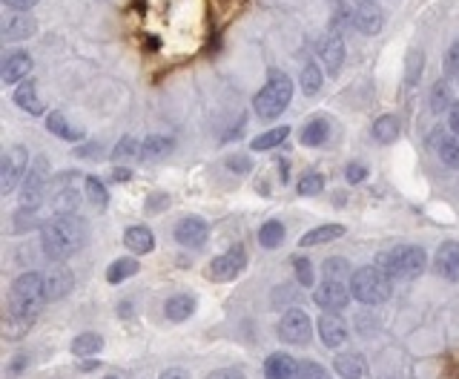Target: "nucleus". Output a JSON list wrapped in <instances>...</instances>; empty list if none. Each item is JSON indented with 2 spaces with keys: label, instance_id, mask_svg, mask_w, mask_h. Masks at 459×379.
<instances>
[{
  "label": "nucleus",
  "instance_id": "3c124183",
  "mask_svg": "<svg viewBox=\"0 0 459 379\" xmlns=\"http://www.w3.org/2000/svg\"><path fill=\"white\" fill-rule=\"evenodd\" d=\"M207 379H247L242 370H233V368H230V370H212Z\"/></svg>",
  "mask_w": 459,
  "mask_h": 379
},
{
  "label": "nucleus",
  "instance_id": "72a5a7b5",
  "mask_svg": "<svg viewBox=\"0 0 459 379\" xmlns=\"http://www.w3.org/2000/svg\"><path fill=\"white\" fill-rule=\"evenodd\" d=\"M87 198L92 201L95 210H107L109 193H107V187H104V181H101L98 176H90V178H87Z\"/></svg>",
  "mask_w": 459,
  "mask_h": 379
},
{
  "label": "nucleus",
  "instance_id": "dca6fc26",
  "mask_svg": "<svg viewBox=\"0 0 459 379\" xmlns=\"http://www.w3.org/2000/svg\"><path fill=\"white\" fill-rule=\"evenodd\" d=\"M29 72H32V58L26 52H15L4 60V66H0V78H4V84H18Z\"/></svg>",
  "mask_w": 459,
  "mask_h": 379
},
{
  "label": "nucleus",
  "instance_id": "9b49d317",
  "mask_svg": "<svg viewBox=\"0 0 459 379\" xmlns=\"http://www.w3.org/2000/svg\"><path fill=\"white\" fill-rule=\"evenodd\" d=\"M176 242L184 245V247H201L207 239H210V224L198 215H184L178 224H176V230H173Z\"/></svg>",
  "mask_w": 459,
  "mask_h": 379
},
{
  "label": "nucleus",
  "instance_id": "aec40b11",
  "mask_svg": "<svg viewBox=\"0 0 459 379\" xmlns=\"http://www.w3.org/2000/svg\"><path fill=\"white\" fill-rule=\"evenodd\" d=\"M173 146H176V141L167 138V135H149V138L141 141V153H138V159H141V161H158V159H164V156L173 153Z\"/></svg>",
  "mask_w": 459,
  "mask_h": 379
},
{
  "label": "nucleus",
  "instance_id": "4c0bfd02",
  "mask_svg": "<svg viewBox=\"0 0 459 379\" xmlns=\"http://www.w3.org/2000/svg\"><path fill=\"white\" fill-rule=\"evenodd\" d=\"M322 273H325V279H339L342 282L350 273V265L345 262V256H333V259H328L322 265Z\"/></svg>",
  "mask_w": 459,
  "mask_h": 379
},
{
  "label": "nucleus",
  "instance_id": "a19ab883",
  "mask_svg": "<svg viewBox=\"0 0 459 379\" xmlns=\"http://www.w3.org/2000/svg\"><path fill=\"white\" fill-rule=\"evenodd\" d=\"M138 153H141V144H138L135 138H129V135H126V138H121V141L115 144L112 159H115V161H121V159H132V156L138 159Z\"/></svg>",
  "mask_w": 459,
  "mask_h": 379
},
{
  "label": "nucleus",
  "instance_id": "0eeeda50",
  "mask_svg": "<svg viewBox=\"0 0 459 379\" xmlns=\"http://www.w3.org/2000/svg\"><path fill=\"white\" fill-rule=\"evenodd\" d=\"M313 336V322L301 308H290L279 322V339L287 345H308Z\"/></svg>",
  "mask_w": 459,
  "mask_h": 379
},
{
  "label": "nucleus",
  "instance_id": "f8f14e48",
  "mask_svg": "<svg viewBox=\"0 0 459 379\" xmlns=\"http://www.w3.org/2000/svg\"><path fill=\"white\" fill-rule=\"evenodd\" d=\"M353 23L362 35H379L382 32V23H385V15L382 9L373 4V0H356L353 6Z\"/></svg>",
  "mask_w": 459,
  "mask_h": 379
},
{
  "label": "nucleus",
  "instance_id": "c03bdc74",
  "mask_svg": "<svg viewBox=\"0 0 459 379\" xmlns=\"http://www.w3.org/2000/svg\"><path fill=\"white\" fill-rule=\"evenodd\" d=\"M422 75V52H414L408 58V84H416Z\"/></svg>",
  "mask_w": 459,
  "mask_h": 379
},
{
  "label": "nucleus",
  "instance_id": "6e6d98bb",
  "mask_svg": "<svg viewBox=\"0 0 459 379\" xmlns=\"http://www.w3.org/2000/svg\"><path fill=\"white\" fill-rule=\"evenodd\" d=\"M442 141H445V132H442V129H433V132L428 135V144H431V146H436V149H439V144H442Z\"/></svg>",
  "mask_w": 459,
  "mask_h": 379
},
{
  "label": "nucleus",
  "instance_id": "7ed1b4c3",
  "mask_svg": "<svg viewBox=\"0 0 459 379\" xmlns=\"http://www.w3.org/2000/svg\"><path fill=\"white\" fill-rule=\"evenodd\" d=\"M290 98H293V81L287 78L284 72L273 69L270 78H267V84H264V87L259 90V95L253 98V112H256L261 121L279 118V115L287 110Z\"/></svg>",
  "mask_w": 459,
  "mask_h": 379
},
{
  "label": "nucleus",
  "instance_id": "8fccbe9b",
  "mask_svg": "<svg viewBox=\"0 0 459 379\" xmlns=\"http://www.w3.org/2000/svg\"><path fill=\"white\" fill-rule=\"evenodd\" d=\"M448 127L453 132V138H459V104L453 101V107L448 110Z\"/></svg>",
  "mask_w": 459,
  "mask_h": 379
},
{
  "label": "nucleus",
  "instance_id": "423d86ee",
  "mask_svg": "<svg viewBox=\"0 0 459 379\" xmlns=\"http://www.w3.org/2000/svg\"><path fill=\"white\" fill-rule=\"evenodd\" d=\"M29 156H26V149L18 144V146H9L4 159H0V193L9 196L23 178H26V164Z\"/></svg>",
  "mask_w": 459,
  "mask_h": 379
},
{
  "label": "nucleus",
  "instance_id": "9d476101",
  "mask_svg": "<svg viewBox=\"0 0 459 379\" xmlns=\"http://www.w3.org/2000/svg\"><path fill=\"white\" fill-rule=\"evenodd\" d=\"M244 267H247V253H244L242 245H236V247H230V250H224L221 256L212 259L210 279L212 282H233Z\"/></svg>",
  "mask_w": 459,
  "mask_h": 379
},
{
  "label": "nucleus",
  "instance_id": "cd10ccee",
  "mask_svg": "<svg viewBox=\"0 0 459 379\" xmlns=\"http://www.w3.org/2000/svg\"><path fill=\"white\" fill-rule=\"evenodd\" d=\"M399 132H402V127H399V118L396 115H379L376 124H373V138L382 141V144L396 141Z\"/></svg>",
  "mask_w": 459,
  "mask_h": 379
},
{
  "label": "nucleus",
  "instance_id": "e433bc0d",
  "mask_svg": "<svg viewBox=\"0 0 459 379\" xmlns=\"http://www.w3.org/2000/svg\"><path fill=\"white\" fill-rule=\"evenodd\" d=\"M296 379H333L330 376V370L325 368V365H319V362H313V359H301L298 362V376Z\"/></svg>",
  "mask_w": 459,
  "mask_h": 379
},
{
  "label": "nucleus",
  "instance_id": "603ef678",
  "mask_svg": "<svg viewBox=\"0 0 459 379\" xmlns=\"http://www.w3.org/2000/svg\"><path fill=\"white\" fill-rule=\"evenodd\" d=\"M6 6H12V9H21V12H26V9H32L38 0H4Z\"/></svg>",
  "mask_w": 459,
  "mask_h": 379
},
{
  "label": "nucleus",
  "instance_id": "f3484780",
  "mask_svg": "<svg viewBox=\"0 0 459 379\" xmlns=\"http://www.w3.org/2000/svg\"><path fill=\"white\" fill-rule=\"evenodd\" d=\"M124 245L132 253L146 256V253H152V247H156V236H152V230L146 224H132V227H126V233H124Z\"/></svg>",
  "mask_w": 459,
  "mask_h": 379
},
{
  "label": "nucleus",
  "instance_id": "5701e85b",
  "mask_svg": "<svg viewBox=\"0 0 459 379\" xmlns=\"http://www.w3.org/2000/svg\"><path fill=\"white\" fill-rule=\"evenodd\" d=\"M193 311H195V296H190V293H178V296L167 299V305H164V314L170 322H184L193 316Z\"/></svg>",
  "mask_w": 459,
  "mask_h": 379
},
{
  "label": "nucleus",
  "instance_id": "f257e3e1",
  "mask_svg": "<svg viewBox=\"0 0 459 379\" xmlns=\"http://www.w3.org/2000/svg\"><path fill=\"white\" fill-rule=\"evenodd\" d=\"M40 242H43V253L52 262H63L87 245V221L78 213L55 215L52 221H46Z\"/></svg>",
  "mask_w": 459,
  "mask_h": 379
},
{
  "label": "nucleus",
  "instance_id": "20e7f679",
  "mask_svg": "<svg viewBox=\"0 0 459 379\" xmlns=\"http://www.w3.org/2000/svg\"><path fill=\"white\" fill-rule=\"evenodd\" d=\"M428 265V253L419 245H396L379 256V267L391 279H416Z\"/></svg>",
  "mask_w": 459,
  "mask_h": 379
},
{
  "label": "nucleus",
  "instance_id": "c85d7f7f",
  "mask_svg": "<svg viewBox=\"0 0 459 379\" xmlns=\"http://www.w3.org/2000/svg\"><path fill=\"white\" fill-rule=\"evenodd\" d=\"M333 370L342 376V379H362L364 376V362L359 356H350V353H339L333 359Z\"/></svg>",
  "mask_w": 459,
  "mask_h": 379
},
{
  "label": "nucleus",
  "instance_id": "f03ea898",
  "mask_svg": "<svg viewBox=\"0 0 459 379\" xmlns=\"http://www.w3.org/2000/svg\"><path fill=\"white\" fill-rule=\"evenodd\" d=\"M46 301H49V293H46L43 276L40 273H21L9 287V316H6V322L29 328L32 319L43 311Z\"/></svg>",
  "mask_w": 459,
  "mask_h": 379
},
{
  "label": "nucleus",
  "instance_id": "5fc2aeb1",
  "mask_svg": "<svg viewBox=\"0 0 459 379\" xmlns=\"http://www.w3.org/2000/svg\"><path fill=\"white\" fill-rule=\"evenodd\" d=\"M129 178H132V173L126 167H115L112 170V181H129Z\"/></svg>",
  "mask_w": 459,
  "mask_h": 379
},
{
  "label": "nucleus",
  "instance_id": "f704fd0d",
  "mask_svg": "<svg viewBox=\"0 0 459 379\" xmlns=\"http://www.w3.org/2000/svg\"><path fill=\"white\" fill-rule=\"evenodd\" d=\"M450 107H453L450 87H448L445 81L433 84V90H431V110H433V112H445V110H450Z\"/></svg>",
  "mask_w": 459,
  "mask_h": 379
},
{
  "label": "nucleus",
  "instance_id": "79ce46f5",
  "mask_svg": "<svg viewBox=\"0 0 459 379\" xmlns=\"http://www.w3.org/2000/svg\"><path fill=\"white\" fill-rule=\"evenodd\" d=\"M293 267H296V279H298L301 287H310V284H313V267H310L308 259H304V256H296V259H293Z\"/></svg>",
  "mask_w": 459,
  "mask_h": 379
},
{
  "label": "nucleus",
  "instance_id": "58836bf2",
  "mask_svg": "<svg viewBox=\"0 0 459 379\" xmlns=\"http://www.w3.org/2000/svg\"><path fill=\"white\" fill-rule=\"evenodd\" d=\"M439 156H442V161H445L448 167L459 170V138H445V141L439 144Z\"/></svg>",
  "mask_w": 459,
  "mask_h": 379
},
{
  "label": "nucleus",
  "instance_id": "864d4df0",
  "mask_svg": "<svg viewBox=\"0 0 459 379\" xmlns=\"http://www.w3.org/2000/svg\"><path fill=\"white\" fill-rule=\"evenodd\" d=\"M161 379H190V373H187V370H181V368H170V370H164V373H161Z\"/></svg>",
  "mask_w": 459,
  "mask_h": 379
},
{
  "label": "nucleus",
  "instance_id": "39448f33",
  "mask_svg": "<svg viewBox=\"0 0 459 379\" xmlns=\"http://www.w3.org/2000/svg\"><path fill=\"white\" fill-rule=\"evenodd\" d=\"M350 293L362 305H382L391 299V276L376 267H359L350 276Z\"/></svg>",
  "mask_w": 459,
  "mask_h": 379
},
{
  "label": "nucleus",
  "instance_id": "7c9ffc66",
  "mask_svg": "<svg viewBox=\"0 0 459 379\" xmlns=\"http://www.w3.org/2000/svg\"><path fill=\"white\" fill-rule=\"evenodd\" d=\"M135 273H138V259H115L107 267V282L109 284H121L124 279H129Z\"/></svg>",
  "mask_w": 459,
  "mask_h": 379
},
{
  "label": "nucleus",
  "instance_id": "bf43d9fd",
  "mask_svg": "<svg viewBox=\"0 0 459 379\" xmlns=\"http://www.w3.org/2000/svg\"><path fill=\"white\" fill-rule=\"evenodd\" d=\"M104 379H118V376H104Z\"/></svg>",
  "mask_w": 459,
  "mask_h": 379
},
{
  "label": "nucleus",
  "instance_id": "ddd939ff",
  "mask_svg": "<svg viewBox=\"0 0 459 379\" xmlns=\"http://www.w3.org/2000/svg\"><path fill=\"white\" fill-rule=\"evenodd\" d=\"M319 58H322V63H325V69L330 75H336L342 69V63H345V41L339 38L336 29H330L328 35H322V41H319Z\"/></svg>",
  "mask_w": 459,
  "mask_h": 379
},
{
  "label": "nucleus",
  "instance_id": "4468645a",
  "mask_svg": "<svg viewBox=\"0 0 459 379\" xmlns=\"http://www.w3.org/2000/svg\"><path fill=\"white\" fill-rule=\"evenodd\" d=\"M433 270L448 282H459V242H445L436 250Z\"/></svg>",
  "mask_w": 459,
  "mask_h": 379
},
{
  "label": "nucleus",
  "instance_id": "a878e982",
  "mask_svg": "<svg viewBox=\"0 0 459 379\" xmlns=\"http://www.w3.org/2000/svg\"><path fill=\"white\" fill-rule=\"evenodd\" d=\"M328 135H330V124H328V118L319 115L301 129V144L304 146H319V144L328 141Z\"/></svg>",
  "mask_w": 459,
  "mask_h": 379
},
{
  "label": "nucleus",
  "instance_id": "09e8293b",
  "mask_svg": "<svg viewBox=\"0 0 459 379\" xmlns=\"http://www.w3.org/2000/svg\"><path fill=\"white\" fill-rule=\"evenodd\" d=\"M26 362H29V356L18 353V356H15L12 362H9V368H6V376H9V379H15V376H18V373H21L23 368H26Z\"/></svg>",
  "mask_w": 459,
  "mask_h": 379
},
{
  "label": "nucleus",
  "instance_id": "6e6552de",
  "mask_svg": "<svg viewBox=\"0 0 459 379\" xmlns=\"http://www.w3.org/2000/svg\"><path fill=\"white\" fill-rule=\"evenodd\" d=\"M350 287H345V282L339 279H328L322 282L316 290H313V301L316 308L325 311V314H336V311H345L350 305Z\"/></svg>",
  "mask_w": 459,
  "mask_h": 379
},
{
  "label": "nucleus",
  "instance_id": "49530a36",
  "mask_svg": "<svg viewBox=\"0 0 459 379\" xmlns=\"http://www.w3.org/2000/svg\"><path fill=\"white\" fill-rule=\"evenodd\" d=\"M227 167L233 170V173H250V170H253V161H250L247 156H230Z\"/></svg>",
  "mask_w": 459,
  "mask_h": 379
},
{
  "label": "nucleus",
  "instance_id": "2f4dec72",
  "mask_svg": "<svg viewBox=\"0 0 459 379\" xmlns=\"http://www.w3.org/2000/svg\"><path fill=\"white\" fill-rule=\"evenodd\" d=\"M322 84H325V78H322V69L316 66V63H308L301 69V90H304V95H316V92H322Z\"/></svg>",
  "mask_w": 459,
  "mask_h": 379
},
{
  "label": "nucleus",
  "instance_id": "473e14b6",
  "mask_svg": "<svg viewBox=\"0 0 459 379\" xmlns=\"http://www.w3.org/2000/svg\"><path fill=\"white\" fill-rule=\"evenodd\" d=\"M287 135H290L287 127H276V129H270V132H261L259 138H253V149H256V153H267V149L279 146Z\"/></svg>",
  "mask_w": 459,
  "mask_h": 379
},
{
  "label": "nucleus",
  "instance_id": "b1692460",
  "mask_svg": "<svg viewBox=\"0 0 459 379\" xmlns=\"http://www.w3.org/2000/svg\"><path fill=\"white\" fill-rule=\"evenodd\" d=\"M46 129H49L52 135L63 138V141H84V129L72 127L69 118H63L60 112H49V115H46Z\"/></svg>",
  "mask_w": 459,
  "mask_h": 379
},
{
  "label": "nucleus",
  "instance_id": "393cba45",
  "mask_svg": "<svg viewBox=\"0 0 459 379\" xmlns=\"http://www.w3.org/2000/svg\"><path fill=\"white\" fill-rule=\"evenodd\" d=\"M15 104L32 115H43V104L38 98V87L32 81H21V87L15 90Z\"/></svg>",
  "mask_w": 459,
  "mask_h": 379
},
{
  "label": "nucleus",
  "instance_id": "412c9836",
  "mask_svg": "<svg viewBox=\"0 0 459 379\" xmlns=\"http://www.w3.org/2000/svg\"><path fill=\"white\" fill-rule=\"evenodd\" d=\"M0 35H4V41H23V38L35 35V18H29L23 12L21 15H12V18H6Z\"/></svg>",
  "mask_w": 459,
  "mask_h": 379
},
{
  "label": "nucleus",
  "instance_id": "bb28decb",
  "mask_svg": "<svg viewBox=\"0 0 459 379\" xmlns=\"http://www.w3.org/2000/svg\"><path fill=\"white\" fill-rule=\"evenodd\" d=\"M101 348H104V336H101V333H92V331L72 339V353L81 356V359H84V356H98Z\"/></svg>",
  "mask_w": 459,
  "mask_h": 379
},
{
  "label": "nucleus",
  "instance_id": "de8ad7c7",
  "mask_svg": "<svg viewBox=\"0 0 459 379\" xmlns=\"http://www.w3.org/2000/svg\"><path fill=\"white\" fill-rule=\"evenodd\" d=\"M367 178V167L364 164H350L347 167V181L350 184H359V181H364Z\"/></svg>",
  "mask_w": 459,
  "mask_h": 379
},
{
  "label": "nucleus",
  "instance_id": "4be33fe9",
  "mask_svg": "<svg viewBox=\"0 0 459 379\" xmlns=\"http://www.w3.org/2000/svg\"><path fill=\"white\" fill-rule=\"evenodd\" d=\"M345 236V227L342 224H322V227H313L310 233L301 236V247H316V245H328V242H336Z\"/></svg>",
  "mask_w": 459,
  "mask_h": 379
},
{
  "label": "nucleus",
  "instance_id": "a18cd8bd",
  "mask_svg": "<svg viewBox=\"0 0 459 379\" xmlns=\"http://www.w3.org/2000/svg\"><path fill=\"white\" fill-rule=\"evenodd\" d=\"M167 204H170V196L167 193H152L146 198V213H161V207H167Z\"/></svg>",
  "mask_w": 459,
  "mask_h": 379
},
{
  "label": "nucleus",
  "instance_id": "2eb2a0df",
  "mask_svg": "<svg viewBox=\"0 0 459 379\" xmlns=\"http://www.w3.org/2000/svg\"><path fill=\"white\" fill-rule=\"evenodd\" d=\"M319 325V336L328 348H342L345 339H347V328H345V319H339L336 314H322V319L316 322Z\"/></svg>",
  "mask_w": 459,
  "mask_h": 379
},
{
  "label": "nucleus",
  "instance_id": "a211bd4d",
  "mask_svg": "<svg viewBox=\"0 0 459 379\" xmlns=\"http://www.w3.org/2000/svg\"><path fill=\"white\" fill-rule=\"evenodd\" d=\"M298 362L287 353H270L264 362V379H296Z\"/></svg>",
  "mask_w": 459,
  "mask_h": 379
},
{
  "label": "nucleus",
  "instance_id": "6ab92c4d",
  "mask_svg": "<svg viewBox=\"0 0 459 379\" xmlns=\"http://www.w3.org/2000/svg\"><path fill=\"white\" fill-rule=\"evenodd\" d=\"M43 282H46V293H49V301H55V299H63L69 290H72V273L66 270V267H60V265H55V267H49L46 273H43Z\"/></svg>",
  "mask_w": 459,
  "mask_h": 379
},
{
  "label": "nucleus",
  "instance_id": "c756f323",
  "mask_svg": "<svg viewBox=\"0 0 459 379\" xmlns=\"http://www.w3.org/2000/svg\"><path fill=\"white\" fill-rule=\"evenodd\" d=\"M259 242H261V247H267V250H276L281 242H284V224L281 221H264L261 224V230H259Z\"/></svg>",
  "mask_w": 459,
  "mask_h": 379
},
{
  "label": "nucleus",
  "instance_id": "c9c22d12",
  "mask_svg": "<svg viewBox=\"0 0 459 379\" xmlns=\"http://www.w3.org/2000/svg\"><path fill=\"white\" fill-rule=\"evenodd\" d=\"M78 201H81V198H78V193H75L72 187H63V190L58 193V198H55V204H52V207H55V213H58V215H69V213L78 210Z\"/></svg>",
  "mask_w": 459,
  "mask_h": 379
},
{
  "label": "nucleus",
  "instance_id": "1a4fd4ad",
  "mask_svg": "<svg viewBox=\"0 0 459 379\" xmlns=\"http://www.w3.org/2000/svg\"><path fill=\"white\" fill-rule=\"evenodd\" d=\"M46 176H49V159L40 156V159L32 164V170L26 173V178H23V187H21V207L35 210V207L43 201Z\"/></svg>",
  "mask_w": 459,
  "mask_h": 379
},
{
  "label": "nucleus",
  "instance_id": "4d7b16f0",
  "mask_svg": "<svg viewBox=\"0 0 459 379\" xmlns=\"http://www.w3.org/2000/svg\"><path fill=\"white\" fill-rule=\"evenodd\" d=\"M98 365H101V362H98V359H92V356H87V359H84V362H81V365H78V370H84V373H90V370H95V368H98Z\"/></svg>",
  "mask_w": 459,
  "mask_h": 379
},
{
  "label": "nucleus",
  "instance_id": "37998d69",
  "mask_svg": "<svg viewBox=\"0 0 459 379\" xmlns=\"http://www.w3.org/2000/svg\"><path fill=\"white\" fill-rule=\"evenodd\" d=\"M445 69L450 78H456L459 75V41H453V46L448 49V58H445Z\"/></svg>",
  "mask_w": 459,
  "mask_h": 379
},
{
  "label": "nucleus",
  "instance_id": "13d9d810",
  "mask_svg": "<svg viewBox=\"0 0 459 379\" xmlns=\"http://www.w3.org/2000/svg\"><path fill=\"white\" fill-rule=\"evenodd\" d=\"M78 156H101V146L92 144V146H78Z\"/></svg>",
  "mask_w": 459,
  "mask_h": 379
},
{
  "label": "nucleus",
  "instance_id": "ea45409f",
  "mask_svg": "<svg viewBox=\"0 0 459 379\" xmlns=\"http://www.w3.org/2000/svg\"><path fill=\"white\" fill-rule=\"evenodd\" d=\"M322 187H325V176H319V173H308L304 178H298V196H316V193H322Z\"/></svg>",
  "mask_w": 459,
  "mask_h": 379
}]
</instances>
